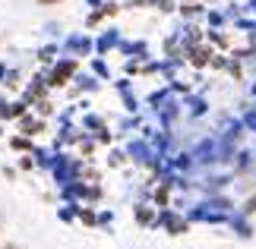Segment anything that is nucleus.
<instances>
[{
  "label": "nucleus",
  "mask_w": 256,
  "mask_h": 249,
  "mask_svg": "<svg viewBox=\"0 0 256 249\" xmlns=\"http://www.w3.org/2000/svg\"><path fill=\"white\" fill-rule=\"evenodd\" d=\"M44 3H51V0H44Z\"/></svg>",
  "instance_id": "f03ea898"
},
{
  "label": "nucleus",
  "mask_w": 256,
  "mask_h": 249,
  "mask_svg": "<svg viewBox=\"0 0 256 249\" xmlns=\"http://www.w3.org/2000/svg\"><path fill=\"white\" fill-rule=\"evenodd\" d=\"M70 73H73V63H64V66H60V69L54 73V85H60V82H64V79L70 76Z\"/></svg>",
  "instance_id": "f257e3e1"
}]
</instances>
